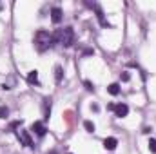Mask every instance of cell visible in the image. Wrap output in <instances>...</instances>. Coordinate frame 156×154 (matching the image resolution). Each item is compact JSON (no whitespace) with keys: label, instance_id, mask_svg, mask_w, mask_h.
<instances>
[{"label":"cell","instance_id":"6da1fadb","mask_svg":"<svg viewBox=\"0 0 156 154\" xmlns=\"http://www.w3.org/2000/svg\"><path fill=\"white\" fill-rule=\"evenodd\" d=\"M53 44H62L64 47H71L75 44V31L73 27H64V29H58L55 35H53Z\"/></svg>","mask_w":156,"mask_h":154},{"label":"cell","instance_id":"7a4b0ae2","mask_svg":"<svg viewBox=\"0 0 156 154\" xmlns=\"http://www.w3.org/2000/svg\"><path fill=\"white\" fill-rule=\"evenodd\" d=\"M53 45H55V44H53V35H49V31L38 29V31L35 33V47H37V51L44 53V51H47V49L53 47Z\"/></svg>","mask_w":156,"mask_h":154},{"label":"cell","instance_id":"3957f363","mask_svg":"<svg viewBox=\"0 0 156 154\" xmlns=\"http://www.w3.org/2000/svg\"><path fill=\"white\" fill-rule=\"evenodd\" d=\"M18 140H20V143L22 145H26V147H29V149H33L35 145H33V140H31V136H29V132L26 131V129H18Z\"/></svg>","mask_w":156,"mask_h":154},{"label":"cell","instance_id":"277c9868","mask_svg":"<svg viewBox=\"0 0 156 154\" xmlns=\"http://www.w3.org/2000/svg\"><path fill=\"white\" fill-rule=\"evenodd\" d=\"M91 7H94V11H96V16H98V20H100V24L104 26V27H111V24L104 18V11H102V7L98 5V4H89Z\"/></svg>","mask_w":156,"mask_h":154},{"label":"cell","instance_id":"5b68a950","mask_svg":"<svg viewBox=\"0 0 156 154\" xmlns=\"http://www.w3.org/2000/svg\"><path fill=\"white\" fill-rule=\"evenodd\" d=\"M31 131L37 134V136H45V132H47V129H45V125L42 123V121H33V125H31Z\"/></svg>","mask_w":156,"mask_h":154},{"label":"cell","instance_id":"8992f818","mask_svg":"<svg viewBox=\"0 0 156 154\" xmlns=\"http://www.w3.org/2000/svg\"><path fill=\"white\" fill-rule=\"evenodd\" d=\"M62 16H64V13H62L60 7H53L51 9V20H53V24H60L62 22Z\"/></svg>","mask_w":156,"mask_h":154},{"label":"cell","instance_id":"52a82bcc","mask_svg":"<svg viewBox=\"0 0 156 154\" xmlns=\"http://www.w3.org/2000/svg\"><path fill=\"white\" fill-rule=\"evenodd\" d=\"M115 113H116L118 118H125V116L129 114V107L125 103H118L116 107H115Z\"/></svg>","mask_w":156,"mask_h":154},{"label":"cell","instance_id":"ba28073f","mask_svg":"<svg viewBox=\"0 0 156 154\" xmlns=\"http://www.w3.org/2000/svg\"><path fill=\"white\" fill-rule=\"evenodd\" d=\"M118 145V140L116 138H113V136H109V138H105L104 140V147L107 149V151H115Z\"/></svg>","mask_w":156,"mask_h":154},{"label":"cell","instance_id":"9c48e42d","mask_svg":"<svg viewBox=\"0 0 156 154\" xmlns=\"http://www.w3.org/2000/svg\"><path fill=\"white\" fill-rule=\"evenodd\" d=\"M42 109H44V118L47 120L49 114H51V98H44V102H42Z\"/></svg>","mask_w":156,"mask_h":154},{"label":"cell","instance_id":"30bf717a","mask_svg":"<svg viewBox=\"0 0 156 154\" xmlns=\"http://www.w3.org/2000/svg\"><path fill=\"white\" fill-rule=\"evenodd\" d=\"M27 82L37 85V83H38V71H31V73L27 75Z\"/></svg>","mask_w":156,"mask_h":154},{"label":"cell","instance_id":"8fae6325","mask_svg":"<svg viewBox=\"0 0 156 154\" xmlns=\"http://www.w3.org/2000/svg\"><path fill=\"white\" fill-rule=\"evenodd\" d=\"M107 91H109V94H113V96H116L118 93H120V85H118V83H111V85L107 87Z\"/></svg>","mask_w":156,"mask_h":154},{"label":"cell","instance_id":"7c38bea8","mask_svg":"<svg viewBox=\"0 0 156 154\" xmlns=\"http://www.w3.org/2000/svg\"><path fill=\"white\" fill-rule=\"evenodd\" d=\"M55 80H56V83L62 82V67H60V65L55 67Z\"/></svg>","mask_w":156,"mask_h":154},{"label":"cell","instance_id":"4fadbf2b","mask_svg":"<svg viewBox=\"0 0 156 154\" xmlns=\"http://www.w3.org/2000/svg\"><path fill=\"white\" fill-rule=\"evenodd\" d=\"M83 127L87 129V132H94V123H93V121H89V120L83 121Z\"/></svg>","mask_w":156,"mask_h":154},{"label":"cell","instance_id":"5bb4252c","mask_svg":"<svg viewBox=\"0 0 156 154\" xmlns=\"http://www.w3.org/2000/svg\"><path fill=\"white\" fill-rule=\"evenodd\" d=\"M9 116V109L5 105H0V118H7Z\"/></svg>","mask_w":156,"mask_h":154},{"label":"cell","instance_id":"9a60e30c","mask_svg":"<svg viewBox=\"0 0 156 154\" xmlns=\"http://www.w3.org/2000/svg\"><path fill=\"white\" fill-rule=\"evenodd\" d=\"M13 83H15V78H9V82H4L2 89H11V87H13Z\"/></svg>","mask_w":156,"mask_h":154},{"label":"cell","instance_id":"2e32d148","mask_svg":"<svg viewBox=\"0 0 156 154\" xmlns=\"http://www.w3.org/2000/svg\"><path fill=\"white\" fill-rule=\"evenodd\" d=\"M149 151L156 154V140H149Z\"/></svg>","mask_w":156,"mask_h":154},{"label":"cell","instance_id":"e0dca14e","mask_svg":"<svg viewBox=\"0 0 156 154\" xmlns=\"http://www.w3.org/2000/svg\"><path fill=\"white\" fill-rule=\"evenodd\" d=\"M83 85H85V89H87V91H94V85H93L89 80H85V82H83Z\"/></svg>","mask_w":156,"mask_h":154},{"label":"cell","instance_id":"ac0fdd59","mask_svg":"<svg viewBox=\"0 0 156 154\" xmlns=\"http://www.w3.org/2000/svg\"><path fill=\"white\" fill-rule=\"evenodd\" d=\"M20 125H22V121H11L9 129H16V127H20Z\"/></svg>","mask_w":156,"mask_h":154},{"label":"cell","instance_id":"d6986e66","mask_svg":"<svg viewBox=\"0 0 156 154\" xmlns=\"http://www.w3.org/2000/svg\"><path fill=\"white\" fill-rule=\"evenodd\" d=\"M122 80H123V82H129V80H131L129 73H123V75H122Z\"/></svg>","mask_w":156,"mask_h":154},{"label":"cell","instance_id":"ffe728a7","mask_svg":"<svg viewBox=\"0 0 156 154\" xmlns=\"http://www.w3.org/2000/svg\"><path fill=\"white\" fill-rule=\"evenodd\" d=\"M115 107H116L115 103H109V105H107V109H109V111H115Z\"/></svg>","mask_w":156,"mask_h":154},{"label":"cell","instance_id":"44dd1931","mask_svg":"<svg viewBox=\"0 0 156 154\" xmlns=\"http://www.w3.org/2000/svg\"><path fill=\"white\" fill-rule=\"evenodd\" d=\"M47 154H56V152H55V151H51V152H47Z\"/></svg>","mask_w":156,"mask_h":154},{"label":"cell","instance_id":"7402d4cb","mask_svg":"<svg viewBox=\"0 0 156 154\" xmlns=\"http://www.w3.org/2000/svg\"><path fill=\"white\" fill-rule=\"evenodd\" d=\"M2 7H4V5H2V4H0V9H2Z\"/></svg>","mask_w":156,"mask_h":154},{"label":"cell","instance_id":"603a6c76","mask_svg":"<svg viewBox=\"0 0 156 154\" xmlns=\"http://www.w3.org/2000/svg\"><path fill=\"white\" fill-rule=\"evenodd\" d=\"M69 154H73V152H69Z\"/></svg>","mask_w":156,"mask_h":154}]
</instances>
